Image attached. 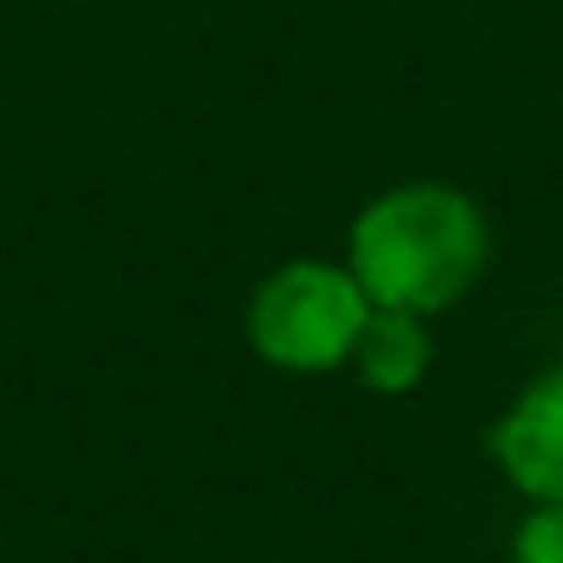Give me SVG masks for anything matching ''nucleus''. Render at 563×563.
Wrapping results in <instances>:
<instances>
[{"instance_id":"obj_1","label":"nucleus","mask_w":563,"mask_h":563,"mask_svg":"<svg viewBox=\"0 0 563 563\" xmlns=\"http://www.w3.org/2000/svg\"><path fill=\"white\" fill-rule=\"evenodd\" d=\"M492 260L486 210L448 183H398L349 227V271L376 310L442 316Z\"/></svg>"},{"instance_id":"obj_2","label":"nucleus","mask_w":563,"mask_h":563,"mask_svg":"<svg viewBox=\"0 0 563 563\" xmlns=\"http://www.w3.org/2000/svg\"><path fill=\"white\" fill-rule=\"evenodd\" d=\"M371 299L349 265L332 260H288L276 265L243 316L249 349L294 376H327L354 360V343L371 321Z\"/></svg>"},{"instance_id":"obj_3","label":"nucleus","mask_w":563,"mask_h":563,"mask_svg":"<svg viewBox=\"0 0 563 563\" xmlns=\"http://www.w3.org/2000/svg\"><path fill=\"white\" fill-rule=\"evenodd\" d=\"M486 453L525 503H563V365L530 376L492 420Z\"/></svg>"},{"instance_id":"obj_4","label":"nucleus","mask_w":563,"mask_h":563,"mask_svg":"<svg viewBox=\"0 0 563 563\" xmlns=\"http://www.w3.org/2000/svg\"><path fill=\"white\" fill-rule=\"evenodd\" d=\"M360 382L382 398H404L426 382L431 371V332H426V316H409V310H371L360 343H354V360Z\"/></svg>"},{"instance_id":"obj_5","label":"nucleus","mask_w":563,"mask_h":563,"mask_svg":"<svg viewBox=\"0 0 563 563\" xmlns=\"http://www.w3.org/2000/svg\"><path fill=\"white\" fill-rule=\"evenodd\" d=\"M514 563H563V503H530L508 541Z\"/></svg>"}]
</instances>
